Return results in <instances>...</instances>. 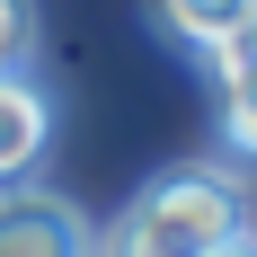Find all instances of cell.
Wrapping results in <instances>:
<instances>
[{
    "instance_id": "6da1fadb",
    "label": "cell",
    "mask_w": 257,
    "mask_h": 257,
    "mask_svg": "<svg viewBox=\"0 0 257 257\" xmlns=\"http://www.w3.org/2000/svg\"><path fill=\"white\" fill-rule=\"evenodd\" d=\"M231 231H248V204H239L231 169H169L106 231H89V257H204Z\"/></svg>"
},
{
    "instance_id": "7a4b0ae2",
    "label": "cell",
    "mask_w": 257,
    "mask_h": 257,
    "mask_svg": "<svg viewBox=\"0 0 257 257\" xmlns=\"http://www.w3.org/2000/svg\"><path fill=\"white\" fill-rule=\"evenodd\" d=\"M0 257H89V213L45 186H0Z\"/></svg>"
},
{
    "instance_id": "3957f363",
    "label": "cell",
    "mask_w": 257,
    "mask_h": 257,
    "mask_svg": "<svg viewBox=\"0 0 257 257\" xmlns=\"http://www.w3.org/2000/svg\"><path fill=\"white\" fill-rule=\"evenodd\" d=\"M45 133H53V106L27 71H0V186H18L36 160H45Z\"/></svg>"
},
{
    "instance_id": "277c9868",
    "label": "cell",
    "mask_w": 257,
    "mask_h": 257,
    "mask_svg": "<svg viewBox=\"0 0 257 257\" xmlns=\"http://www.w3.org/2000/svg\"><path fill=\"white\" fill-rule=\"evenodd\" d=\"M160 18H169V27H178V36H186V45H231V36H248V27H257V0H160Z\"/></svg>"
},
{
    "instance_id": "5b68a950",
    "label": "cell",
    "mask_w": 257,
    "mask_h": 257,
    "mask_svg": "<svg viewBox=\"0 0 257 257\" xmlns=\"http://www.w3.org/2000/svg\"><path fill=\"white\" fill-rule=\"evenodd\" d=\"M27 45H36V9L27 0H0V71H18Z\"/></svg>"
},
{
    "instance_id": "8992f818",
    "label": "cell",
    "mask_w": 257,
    "mask_h": 257,
    "mask_svg": "<svg viewBox=\"0 0 257 257\" xmlns=\"http://www.w3.org/2000/svg\"><path fill=\"white\" fill-rule=\"evenodd\" d=\"M204 257H248V231H231V239H213Z\"/></svg>"
}]
</instances>
